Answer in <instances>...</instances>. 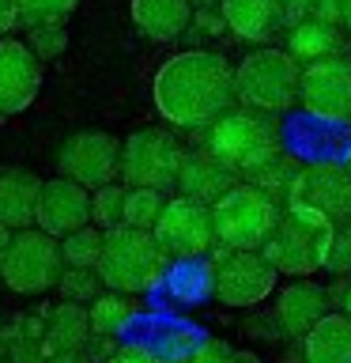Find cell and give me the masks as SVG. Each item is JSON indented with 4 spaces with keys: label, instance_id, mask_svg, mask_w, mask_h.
<instances>
[{
    "label": "cell",
    "instance_id": "1",
    "mask_svg": "<svg viewBox=\"0 0 351 363\" xmlns=\"http://www.w3.org/2000/svg\"><path fill=\"white\" fill-rule=\"evenodd\" d=\"M159 118L178 129H208L234 106V65L219 50H181L151 79Z\"/></svg>",
    "mask_w": 351,
    "mask_h": 363
},
{
    "label": "cell",
    "instance_id": "2",
    "mask_svg": "<svg viewBox=\"0 0 351 363\" xmlns=\"http://www.w3.org/2000/svg\"><path fill=\"white\" fill-rule=\"evenodd\" d=\"M204 152L219 159L238 178H249L257 167H265L272 155H280V125L276 113L253 106H231L219 113L204 133Z\"/></svg>",
    "mask_w": 351,
    "mask_h": 363
},
{
    "label": "cell",
    "instance_id": "3",
    "mask_svg": "<svg viewBox=\"0 0 351 363\" xmlns=\"http://www.w3.org/2000/svg\"><path fill=\"white\" fill-rule=\"evenodd\" d=\"M98 280L106 291H121V295H144L163 284L166 272V254L155 242L151 231L144 227H110L102 235V254H98Z\"/></svg>",
    "mask_w": 351,
    "mask_h": 363
},
{
    "label": "cell",
    "instance_id": "4",
    "mask_svg": "<svg viewBox=\"0 0 351 363\" xmlns=\"http://www.w3.org/2000/svg\"><path fill=\"white\" fill-rule=\"evenodd\" d=\"M299 79L302 65L287 50L260 45L242 57V65H234V95L253 110L287 113L299 102Z\"/></svg>",
    "mask_w": 351,
    "mask_h": 363
},
{
    "label": "cell",
    "instance_id": "5",
    "mask_svg": "<svg viewBox=\"0 0 351 363\" xmlns=\"http://www.w3.org/2000/svg\"><path fill=\"white\" fill-rule=\"evenodd\" d=\"M283 201L287 216L313 227H336L351 220V170L340 163H306L294 170Z\"/></svg>",
    "mask_w": 351,
    "mask_h": 363
},
{
    "label": "cell",
    "instance_id": "6",
    "mask_svg": "<svg viewBox=\"0 0 351 363\" xmlns=\"http://www.w3.org/2000/svg\"><path fill=\"white\" fill-rule=\"evenodd\" d=\"M280 220V204L249 182H234L212 201V231L223 250H260Z\"/></svg>",
    "mask_w": 351,
    "mask_h": 363
},
{
    "label": "cell",
    "instance_id": "7",
    "mask_svg": "<svg viewBox=\"0 0 351 363\" xmlns=\"http://www.w3.org/2000/svg\"><path fill=\"white\" fill-rule=\"evenodd\" d=\"M61 242L45 231L23 227L11 231L8 242L0 246V280L16 295H45L61 280Z\"/></svg>",
    "mask_w": 351,
    "mask_h": 363
},
{
    "label": "cell",
    "instance_id": "8",
    "mask_svg": "<svg viewBox=\"0 0 351 363\" xmlns=\"http://www.w3.org/2000/svg\"><path fill=\"white\" fill-rule=\"evenodd\" d=\"M181 140L166 129H136L121 144V167L117 174L125 186L144 189H170L181 167Z\"/></svg>",
    "mask_w": 351,
    "mask_h": 363
},
{
    "label": "cell",
    "instance_id": "9",
    "mask_svg": "<svg viewBox=\"0 0 351 363\" xmlns=\"http://www.w3.org/2000/svg\"><path fill=\"white\" fill-rule=\"evenodd\" d=\"M328 231L333 227H313L299 216H280L265 246H260V254L283 277H310V272L325 269Z\"/></svg>",
    "mask_w": 351,
    "mask_h": 363
},
{
    "label": "cell",
    "instance_id": "10",
    "mask_svg": "<svg viewBox=\"0 0 351 363\" xmlns=\"http://www.w3.org/2000/svg\"><path fill=\"white\" fill-rule=\"evenodd\" d=\"M53 163L61 170V178H72L84 189H98L106 182H117L121 140L102 129H79L61 140Z\"/></svg>",
    "mask_w": 351,
    "mask_h": 363
},
{
    "label": "cell",
    "instance_id": "11",
    "mask_svg": "<svg viewBox=\"0 0 351 363\" xmlns=\"http://www.w3.org/2000/svg\"><path fill=\"white\" fill-rule=\"evenodd\" d=\"M299 102L317 121L344 125L351 121V57H321L302 68L299 79Z\"/></svg>",
    "mask_w": 351,
    "mask_h": 363
},
{
    "label": "cell",
    "instance_id": "12",
    "mask_svg": "<svg viewBox=\"0 0 351 363\" xmlns=\"http://www.w3.org/2000/svg\"><path fill=\"white\" fill-rule=\"evenodd\" d=\"M155 242L163 246L166 257L178 261H192L200 257L204 250H212L215 231H212V204L192 201V197H170L159 212V220L151 227Z\"/></svg>",
    "mask_w": 351,
    "mask_h": 363
},
{
    "label": "cell",
    "instance_id": "13",
    "mask_svg": "<svg viewBox=\"0 0 351 363\" xmlns=\"http://www.w3.org/2000/svg\"><path fill=\"white\" fill-rule=\"evenodd\" d=\"M276 280H280V272L268 265L260 250H231L223 257V265L215 269L212 291L223 306L246 311V306L265 303L272 288H276Z\"/></svg>",
    "mask_w": 351,
    "mask_h": 363
},
{
    "label": "cell",
    "instance_id": "14",
    "mask_svg": "<svg viewBox=\"0 0 351 363\" xmlns=\"http://www.w3.org/2000/svg\"><path fill=\"white\" fill-rule=\"evenodd\" d=\"M42 87V61L30 53L27 42L0 38V121L16 118L38 99Z\"/></svg>",
    "mask_w": 351,
    "mask_h": 363
},
{
    "label": "cell",
    "instance_id": "15",
    "mask_svg": "<svg viewBox=\"0 0 351 363\" xmlns=\"http://www.w3.org/2000/svg\"><path fill=\"white\" fill-rule=\"evenodd\" d=\"M34 223H38V231L53 235V238H64V235L79 231V227L91 223V193L79 186V182L61 178V174L42 182Z\"/></svg>",
    "mask_w": 351,
    "mask_h": 363
},
{
    "label": "cell",
    "instance_id": "16",
    "mask_svg": "<svg viewBox=\"0 0 351 363\" xmlns=\"http://www.w3.org/2000/svg\"><path fill=\"white\" fill-rule=\"evenodd\" d=\"M328 311H333V295H328L321 284H313V280L302 277V280L287 284V288L276 295L272 318H276V329L287 340H302Z\"/></svg>",
    "mask_w": 351,
    "mask_h": 363
},
{
    "label": "cell",
    "instance_id": "17",
    "mask_svg": "<svg viewBox=\"0 0 351 363\" xmlns=\"http://www.w3.org/2000/svg\"><path fill=\"white\" fill-rule=\"evenodd\" d=\"M238 182L234 170H226L219 159H212L208 152H185L181 155V167H178V178H174V189H181V197H192V201H204L212 204L215 197H223Z\"/></svg>",
    "mask_w": 351,
    "mask_h": 363
},
{
    "label": "cell",
    "instance_id": "18",
    "mask_svg": "<svg viewBox=\"0 0 351 363\" xmlns=\"http://www.w3.org/2000/svg\"><path fill=\"white\" fill-rule=\"evenodd\" d=\"M42 178L23 167L0 170V227L4 231H23L34 227V208H38Z\"/></svg>",
    "mask_w": 351,
    "mask_h": 363
},
{
    "label": "cell",
    "instance_id": "19",
    "mask_svg": "<svg viewBox=\"0 0 351 363\" xmlns=\"http://www.w3.org/2000/svg\"><path fill=\"white\" fill-rule=\"evenodd\" d=\"M219 16L226 30L242 42H268L283 27L280 0H219Z\"/></svg>",
    "mask_w": 351,
    "mask_h": 363
},
{
    "label": "cell",
    "instance_id": "20",
    "mask_svg": "<svg viewBox=\"0 0 351 363\" xmlns=\"http://www.w3.org/2000/svg\"><path fill=\"white\" fill-rule=\"evenodd\" d=\"M132 23L144 38L151 42H174L189 30L192 4L189 0H132L129 4Z\"/></svg>",
    "mask_w": 351,
    "mask_h": 363
},
{
    "label": "cell",
    "instance_id": "21",
    "mask_svg": "<svg viewBox=\"0 0 351 363\" xmlns=\"http://www.w3.org/2000/svg\"><path fill=\"white\" fill-rule=\"evenodd\" d=\"M344 50H347V34L340 27H333V23L317 19V16H306L299 23H291V30H287V53L299 65L321 61V57H336Z\"/></svg>",
    "mask_w": 351,
    "mask_h": 363
},
{
    "label": "cell",
    "instance_id": "22",
    "mask_svg": "<svg viewBox=\"0 0 351 363\" xmlns=\"http://www.w3.org/2000/svg\"><path fill=\"white\" fill-rule=\"evenodd\" d=\"M302 359L306 363H351V318L328 311L302 337Z\"/></svg>",
    "mask_w": 351,
    "mask_h": 363
},
{
    "label": "cell",
    "instance_id": "23",
    "mask_svg": "<svg viewBox=\"0 0 351 363\" xmlns=\"http://www.w3.org/2000/svg\"><path fill=\"white\" fill-rule=\"evenodd\" d=\"M87 337H91V322H87V311H84V303H68L61 299L57 306H50L45 311V352H76V348H84L87 345Z\"/></svg>",
    "mask_w": 351,
    "mask_h": 363
},
{
    "label": "cell",
    "instance_id": "24",
    "mask_svg": "<svg viewBox=\"0 0 351 363\" xmlns=\"http://www.w3.org/2000/svg\"><path fill=\"white\" fill-rule=\"evenodd\" d=\"M132 318H136V303L132 295H121V291H102L98 299H91V311H87L95 337H117Z\"/></svg>",
    "mask_w": 351,
    "mask_h": 363
},
{
    "label": "cell",
    "instance_id": "25",
    "mask_svg": "<svg viewBox=\"0 0 351 363\" xmlns=\"http://www.w3.org/2000/svg\"><path fill=\"white\" fill-rule=\"evenodd\" d=\"M102 235H106L102 227L87 223V227H79V231H72V235L57 238V242H61V261L72 265V269H95L98 254H102Z\"/></svg>",
    "mask_w": 351,
    "mask_h": 363
},
{
    "label": "cell",
    "instance_id": "26",
    "mask_svg": "<svg viewBox=\"0 0 351 363\" xmlns=\"http://www.w3.org/2000/svg\"><path fill=\"white\" fill-rule=\"evenodd\" d=\"M163 189H144V186H125V212H121V223L129 227H144V231H151L159 212H163Z\"/></svg>",
    "mask_w": 351,
    "mask_h": 363
},
{
    "label": "cell",
    "instance_id": "27",
    "mask_svg": "<svg viewBox=\"0 0 351 363\" xmlns=\"http://www.w3.org/2000/svg\"><path fill=\"white\" fill-rule=\"evenodd\" d=\"M79 0H11L16 23L23 27H45V23H64L76 11Z\"/></svg>",
    "mask_w": 351,
    "mask_h": 363
},
{
    "label": "cell",
    "instance_id": "28",
    "mask_svg": "<svg viewBox=\"0 0 351 363\" xmlns=\"http://www.w3.org/2000/svg\"><path fill=\"white\" fill-rule=\"evenodd\" d=\"M294 170H299V163H294L291 155H272L265 167H257L253 174H249V186H257L265 197L280 201L283 193H287V186H291Z\"/></svg>",
    "mask_w": 351,
    "mask_h": 363
},
{
    "label": "cell",
    "instance_id": "29",
    "mask_svg": "<svg viewBox=\"0 0 351 363\" xmlns=\"http://www.w3.org/2000/svg\"><path fill=\"white\" fill-rule=\"evenodd\" d=\"M121 212H125V189L117 182L98 186L95 197H91V223L110 231V227H121Z\"/></svg>",
    "mask_w": 351,
    "mask_h": 363
},
{
    "label": "cell",
    "instance_id": "30",
    "mask_svg": "<svg viewBox=\"0 0 351 363\" xmlns=\"http://www.w3.org/2000/svg\"><path fill=\"white\" fill-rule=\"evenodd\" d=\"M57 288H61V299H68V303H91V299H98V295H102V280H98L95 269H72V265H64Z\"/></svg>",
    "mask_w": 351,
    "mask_h": 363
},
{
    "label": "cell",
    "instance_id": "31",
    "mask_svg": "<svg viewBox=\"0 0 351 363\" xmlns=\"http://www.w3.org/2000/svg\"><path fill=\"white\" fill-rule=\"evenodd\" d=\"M325 269L336 277H351V223H336L328 231V250H325Z\"/></svg>",
    "mask_w": 351,
    "mask_h": 363
},
{
    "label": "cell",
    "instance_id": "32",
    "mask_svg": "<svg viewBox=\"0 0 351 363\" xmlns=\"http://www.w3.org/2000/svg\"><path fill=\"white\" fill-rule=\"evenodd\" d=\"M27 45H30V53L38 57V61H50V57L57 53H64V45H68V34H64V23H45V27H27Z\"/></svg>",
    "mask_w": 351,
    "mask_h": 363
},
{
    "label": "cell",
    "instance_id": "33",
    "mask_svg": "<svg viewBox=\"0 0 351 363\" xmlns=\"http://www.w3.org/2000/svg\"><path fill=\"white\" fill-rule=\"evenodd\" d=\"M8 359L11 363H45L50 359V352H45V340L42 337H11L8 345Z\"/></svg>",
    "mask_w": 351,
    "mask_h": 363
},
{
    "label": "cell",
    "instance_id": "34",
    "mask_svg": "<svg viewBox=\"0 0 351 363\" xmlns=\"http://www.w3.org/2000/svg\"><path fill=\"white\" fill-rule=\"evenodd\" d=\"M197 261V257H192ZM192 261H181V269L174 272V291L181 295V299H200V295L212 291V284H197V277L204 269H192Z\"/></svg>",
    "mask_w": 351,
    "mask_h": 363
},
{
    "label": "cell",
    "instance_id": "35",
    "mask_svg": "<svg viewBox=\"0 0 351 363\" xmlns=\"http://www.w3.org/2000/svg\"><path fill=\"white\" fill-rule=\"evenodd\" d=\"M189 363H234V348L219 337H200V345L192 348Z\"/></svg>",
    "mask_w": 351,
    "mask_h": 363
},
{
    "label": "cell",
    "instance_id": "36",
    "mask_svg": "<svg viewBox=\"0 0 351 363\" xmlns=\"http://www.w3.org/2000/svg\"><path fill=\"white\" fill-rule=\"evenodd\" d=\"M313 16L333 23V27H340L344 34H351V0H317Z\"/></svg>",
    "mask_w": 351,
    "mask_h": 363
},
{
    "label": "cell",
    "instance_id": "37",
    "mask_svg": "<svg viewBox=\"0 0 351 363\" xmlns=\"http://www.w3.org/2000/svg\"><path fill=\"white\" fill-rule=\"evenodd\" d=\"M106 363H163V359H159L155 348L136 345V340H132V345H117V348H113V356Z\"/></svg>",
    "mask_w": 351,
    "mask_h": 363
},
{
    "label": "cell",
    "instance_id": "38",
    "mask_svg": "<svg viewBox=\"0 0 351 363\" xmlns=\"http://www.w3.org/2000/svg\"><path fill=\"white\" fill-rule=\"evenodd\" d=\"M189 27H197L200 34H223L226 30V23H223V16L215 8H192V19H189Z\"/></svg>",
    "mask_w": 351,
    "mask_h": 363
},
{
    "label": "cell",
    "instance_id": "39",
    "mask_svg": "<svg viewBox=\"0 0 351 363\" xmlns=\"http://www.w3.org/2000/svg\"><path fill=\"white\" fill-rule=\"evenodd\" d=\"M283 4V23H299L306 16H313L317 0H280Z\"/></svg>",
    "mask_w": 351,
    "mask_h": 363
},
{
    "label": "cell",
    "instance_id": "40",
    "mask_svg": "<svg viewBox=\"0 0 351 363\" xmlns=\"http://www.w3.org/2000/svg\"><path fill=\"white\" fill-rule=\"evenodd\" d=\"M45 363H95V359H91L84 348H76V352H53Z\"/></svg>",
    "mask_w": 351,
    "mask_h": 363
},
{
    "label": "cell",
    "instance_id": "41",
    "mask_svg": "<svg viewBox=\"0 0 351 363\" xmlns=\"http://www.w3.org/2000/svg\"><path fill=\"white\" fill-rule=\"evenodd\" d=\"M16 27V8H11V0H0V38Z\"/></svg>",
    "mask_w": 351,
    "mask_h": 363
},
{
    "label": "cell",
    "instance_id": "42",
    "mask_svg": "<svg viewBox=\"0 0 351 363\" xmlns=\"http://www.w3.org/2000/svg\"><path fill=\"white\" fill-rule=\"evenodd\" d=\"M340 314H347V318H351V280H347V284H340Z\"/></svg>",
    "mask_w": 351,
    "mask_h": 363
},
{
    "label": "cell",
    "instance_id": "43",
    "mask_svg": "<svg viewBox=\"0 0 351 363\" xmlns=\"http://www.w3.org/2000/svg\"><path fill=\"white\" fill-rule=\"evenodd\" d=\"M234 363H260L253 352H234Z\"/></svg>",
    "mask_w": 351,
    "mask_h": 363
},
{
    "label": "cell",
    "instance_id": "44",
    "mask_svg": "<svg viewBox=\"0 0 351 363\" xmlns=\"http://www.w3.org/2000/svg\"><path fill=\"white\" fill-rule=\"evenodd\" d=\"M189 4H192V8H215L219 0H189Z\"/></svg>",
    "mask_w": 351,
    "mask_h": 363
},
{
    "label": "cell",
    "instance_id": "45",
    "mask_svg": "<svg viewBox=\"0 0 351 363\" xmlns=\"http://www.w3.org/2000/svg\"><path fill=\"white\" fill-rule=\"evenodd\" d=\"M8 242V231H4V227H0V246H4Z\"/></svg>",
    "mask_w": 351,
    "mask_h": 363
},
{
    "label": "cell",
    "instance_id": "46",
    "mask_svg": "<svg viewBox=\"0 0 351 363\" xmlns=\"http://www.w3.org/2000/svg\"><path fill=\"white\" fill-rule=\"evenodd\" d=\"M347 170H351V152H347Z\"/></svg>",
    "mask_w": 351,
    "mask_h": 363
},
{
    "label": "cell",
    "instance_id": "47",
    "mask_svg": "<svg viewBox=\"0 0 351 363\" xmlns=\"http://www.w3.org/2000/svg\"><path fill=\"white\" fill-rule=\"evenodd\" d=\"M4 363H11V359H4Z\"/></svg>",
    "mask_w": 351,
    "mask_h": 363
}]
</instances>
